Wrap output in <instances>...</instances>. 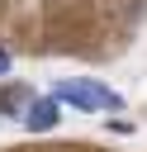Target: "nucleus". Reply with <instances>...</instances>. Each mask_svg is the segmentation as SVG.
<instances>
[{"instance_id": "obj_1", "label": "nucleus", "mask_w": 147, "mask_h": 152, "mask_svg": "<svg viewBox=\"0 0 147 152\" xmlns=\"http://www.w3.org/2000/svg\"><path fill=\"white\" fill-rule=\"evenodd\" d=\"M57 100H71L81 109H119V95L104 90V86H90V81H66L57 90Z\"/></svg>"}, {"instance_id": "obj_2", "label": "nucleus", "mask_w": 147, "mask_h": 152, "mask_svg": "<svg viewBox=\"0 0 147 152\" xmlns=\"http://www.w3.org/2000/svg\"><path fill=\"white\" fill-rule=\"evenodd\" d=\"M33 133H47L52 124H57V100H38V104H28V119H24Z\"/></svg>"}, {"instance_id": "obj_3", "label": "nucleus", "mask_w": 147, "mask_h": 152, "mask_svg": "<svg viewBox=\"0 0 147 152\" xmlns=\"http://www.w3.org/2000/svg\"><path fill=\"white\" fill-rule=\"evenodd\" d=\"M0 71H9V52L5 48H0Z\"/></svg>"}]
</instances>
